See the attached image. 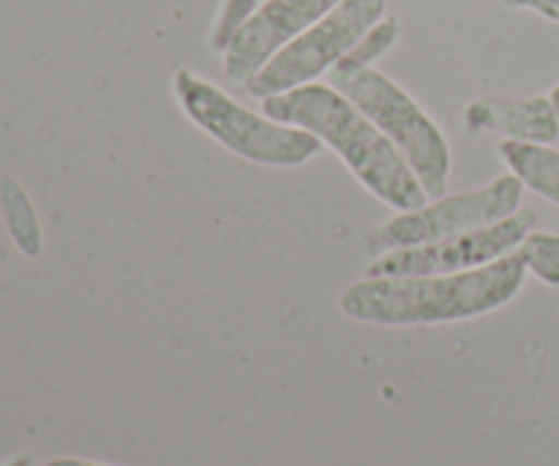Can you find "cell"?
<instances>
[{
	"label": "cell",
	"instance_id": "7c38bea8",
	"mask_svg": "<svg viewBox=\"0 0 559 466\" xmlns=\"http://www.w3.org/2000/svg\"><path fill=\"white\" fill-rule=\"evenodd\" d=\"M262 0H222L216 16H213L211 33H207V47L222 55L246 27V22L257 14Z\"/></svg>",
	"mask_w": 559,
	"mask_h": 466
},
{
	"label": "cell",
	"instance_id": "8fae6325",
	"mask_svg": "<svg viewBox=\"0 0 559 466\" xmlns=\"http://www.w3.org/2000/svg\"><path fill=\"white\" fill-rule=\"evenodd\" d=\"M519 254L527 273L549 287H559V232L533 227L519 246Z\"/></svg>",
	"mask_w": 559,
	"mask_h": 466
},
{
	"label": "cell",
	"instance_id": "277c9868",
	"mask_svg": "<svg viewBox=\"0 0 559 466\" xmlns=\"http://www.w3.org/2000/svg\"><path fill=\"white\" fill-rule=\"evenodd\" d=\"M173 93L186 118L238 158L260 167H300L320 156L322 142L309 131L243 107L191 69L175 71Z\"/></svg>",
	"mask_w": 559,
	"mask_h": 466
},
{
	"label": "cell",
	"instance_id": "3957f363",
	"mask_svg": "<svg viewBox=\"0 0 559 466\" xmlns=\"http://www.w3.org/2000/svg\"><path fill=\"white\" fill-rule=\"evenodd\" d=\"M328 85L344 93L399 147L429 200L448 194L453 175L451 142L413 93L374 65H355L349 60H338L328 71Z\"/></svg>",
	"mask_w": 559,
	"mask_h": 466
},
{
	"label": "cell",
	"instance_id": "ba28073f",
	"mask_svg": "<svg viewBox=\"0 0 559 466\" xmlns=\"http://www.w3.org/2000/svg\"><path fill=\"white\" fill-rule=\"evenodd\" d=\"M342 0H262L257 14L222 52L224 76L243 87L278 49L309 31Z\"/></svg>",
	"mask_w": 559,
	"mask_h": 466
},
{
	"label": "cell",
	"instance_id": "6da1fadb",
	"mask_svg": "<svg viewBox=\"0 0 559 466\" xmlns=\"http://www.w3.org/2000/svg\"><path fill=\"white\" fill-rule=\"evenodd\" d=\"M527 267L519 251L484 267L437 276L360 278L338 298L344 316L364 325L418 327L491 314L519 298Z\"/></svg>",
	"mask_w": 559,
	"mask_h": 466
},
{
	"label": "cell",
	"instance_id": "4fadbf2b",
	"mask_svg": "<svg viewBox=\"0 0 559 466\" xmlns=\"http://www.w3.org/2000/svg\"><path fill=\"white\" fill-rule=\"evenodd\" d=\"M399 41V20L396 16H382L377 20L369 31L360 36V41L349 49V55L344 60L355 65H374L377 60L385 58L388 49H393V44Z\"/></svg>",
	"mask_w": 559,
	"mask_h": 466
},
{
	"label": "cell",
	"instance_id": "9a60e30c",
	"mask_svg": "<svg viewBox=\"0 0 559 466\" xmlns=\"http://www.w3.org/2000/svg\"><path fill=\"white\" fill-rule=\"evenodd\" d=\"M49 466H102V464H87V462H74V458H63V462H52Z\"/></svg>",
	"mask_w": 559,
	"mask_h": 466
},
{
	"label": "cell",
	"instance_id": "8992f818",
	"mask_svg": "<svg viewBox=\"0 0 559 466\" xmlns=\"http://www.w3.org/2000/svg\"><path fill=\"white\" fill-rule=\"evenodd\" d=\"M388 0H342L320 22L300 33L295 41L278 49L243 91L254 98L278 96L293 87L320 82L328 71L349 55L366 31L385 16Z\"/></svg>",
	"mask_w": 559,
	"mask_h": 466
},
{
	"label": "cell",
	"instance_id": "30bf717a",
	"mask_svg": "<svg viewBox=\"0 0 559 466\" xmlns=\"http://www.w3.org/2000/svg\"><path fill=\"white\" fill-rule=\"evenodd\" d=\"M500 156L508 172L516 175L524 189L559 205V151L555 145L502 140Z\"/></svg>",
	"mask_w": 559,
	"mask_h": 466
},
{
	"label": "cell",
	"instance_id": "52a82bcc",
	"mask_svg": "<svg viewBox=\"0 0 559 466\" xmlns=\"http://www.w3.org/2000/svg\"><path fill=\"white\" fill-rule=\"evenodd\" d=\"M535 222H538V213L533 207H522L513 216L489 224L484 229L371 256L364 276H437V273H462L473 271V267H484L489 262H497L519 251V246L527 238L530 229L535 227Z\"/></svg>",
	"mask_w": 559,
	"mask_h": 466
},
{
	"label": "cell",
	"instance_id": "2e32d148",
	"mask_svg": "<svg viewBox=\"0 0 559 466\" xmlns=\"http://www.w3.org/2000/svg\"><path fill=\"white\" fill-rule=\"evenodd\" d=\"M549 98H551V104H555V109H557V115H559V82H557L555 87H551Z\"/></svg>",
	"mask_w": 559,
	"mask_h": 466
},
{
	"label": "cell",
	"instance_id": "5b68a950",
	"mask_svg": "<svg viewBox=\"0 0 559 466\" xmlns=\"http://www.w3.org/2000/svg\"><path fill=\"white\" fill-rule=\"evenodd\" d=\"M522 180L511 172L500 175L480 189L442 194L426 202L418 211L396 213L366 235V246H369L371 256H377L393 249L426 246L442 238H453V235L473 232V229H484L522 211Z\"/></svg>",
	"mask_w": 559,
	"mask_h": 466
},
{
	"label": "cell",
	"instance_id": "7a4b0ae2",
	"mask_svg": "<svg viewBox=\"0 0 559 466\" xmlns=\"http://www.w3.org/2000/svg\"><path fill=\"white\" fill-rule=\"evenodd\" d=\"M262 112L278 123L298 126L331 147L349 172L369 189L382 205L396 213L418 211L429 202L418 175L399 153V147L328 82H309L278 96L262 98Z\"/></svg>",
	"mask_w": 559,
	"mask_h": 466
},
{
	"label": "cell",
	"instance_id": "9c48e42d",
	"mask_svg": "<svg viewBox=\"0 0 559 466\" xmlns=\"http://www.w3.org/2000/svg\"><path fill=\"white\" fill-rule=\"evenodd\" d=\"M464 126L473 134H500L516 142L555 145L559 115L549 96L475 98L464 109Z\"/></svg>",
	"mask_w": 559,
	"mask_h": 466
},
{
	"label": "cell",
	"instance_id": "5bb4252c",
	"mask_svg": "<svg viewBox=\"0 0 559 466\" xmlns=\"http://www.w3.org/2000/svg\"><path fill=\"white\" fill-rule=\"evenodd\" d=\"M502 3L511 5V9L535 11V14L544 16V20L559 22V0H502Z\"/></svg>",
	"mask_w": 559,
	"mask_h": 466
}]
</instances>
